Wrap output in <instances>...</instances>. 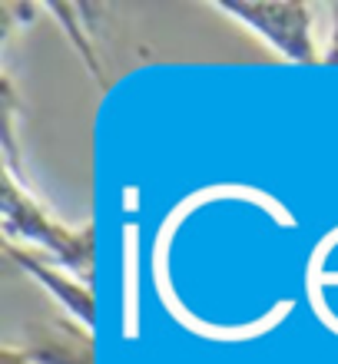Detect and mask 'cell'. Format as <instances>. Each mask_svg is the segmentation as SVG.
<instances>
[{
    "label": "cell",
    "instance_id": "6da1fadb",
    "mask_svg": "<svg viewBox=\"0 0 338 364\" xmlns=\"http://www.w3.org/2000/svg\"><path fill=\"white\" fill-rule=\"evenodd\" d=\"M0 229H4V242L10 245L40 252L43 259L70 269L83 282L93 278V269H97L93 222H83V225L60 222L33 196L27 179H20V173L7 166H4V189H0Z\"/></svg>",
    "mask_w": 338,
    "mask_h": 364
},
{
    "label": "cell",
    "instance_id": "3957f363",
    "mask_svg": "<svg viewBox=\"0 0 338 364\" xmlns=\"http://www.w3.org/2000/svg\"><path fill=\"white\" fill-rule=\"evenodd\" d=\"M4 252H7V259L14 262L23 275L33 278V282L57 301L60 311H63L73 325L83 328L87 335H93V325H97V298H93L90 282H83L80 275H73V272L57 265V262L43 259L40 252L20 249V245H10V242H4Z\"/></svg>",
    "mask_w": 338,
    "mask_h": 364
},
{
    "label": "cell",
    "instance_id": "5b68a950",
    "mask_svg": "<svg viewBox=\"0 0 338 364\" xmlns=\"http://www.w3.org/2000/svg\"><path fill=\"white\" fill-rule=\"evenodd\" d=\"M50 10H53V17L63 23V30H67L70 43L77 47V53L83 57V63H87V70L93 73V80H97L100 87H107V77H103V70H100V60H97V50L90 47V40L83 37V27H80V4H47Z\"/></svg>",
    "mask_w": 338,
    "mask_h": 364
},
{
    "label": "cell",
    "instance_id": "8992f818",
    "mask_svg": "<svg viewBox=\"0 0 338 364\" xmlns=\"http://www.w3.org/2000/svg\"><path fill=\"white\" fill-rule=\"evenodd\" d=\"M322 63L338 67V4H329V33H325V47H322Z\"/></svg>",
    "mask_w": 338,
    "mask_h": 364
},
{
    "label": "cell",
    "instance_id": "7a4b0ae2",
    "mask_svg": "<svg viewBox=\"0 0 338 364\" xmlns=\"http://www.w3.org/2000/svg\"><path fill=\"white\" fill-rule=\"evenodd\" d=\"M219 14L249 27L269 50L289 63H322L315 37L319 10L305 0H216Z\"/></svg>",
    "mask_w": 338,
    "mask_h": 364
},
{
    "label": "cell",
    "instance_id": "277c9868",
    "mask_svg": "<svg viewBox=\"0 0 338 364\" xmlns=\"http://www.w3.org/2000/svg\"><path fill=\"white\" fill-rule=\"evenodd\" d=\"M20 351L33 364H93V335L83 328H57L53 335Z\"/></svg>",
    "mask_w": 338,
    "mask_h": 364
},
{
    "label": "cell",
    "instance_id": "52a82bcc",
    "mask_svg": "<svg viewBox=\"0 0 338 364\" xmlns=\"http://www.w3.org/2000/svg\"><path fill=\"white\" fill-rule=\"evenodd\" d=\"M0 364H33V361H30V358L23 355L20 348L4 345V348H0Z\"/></svg>",
    "mask_w": 338,
    "mask_h": 364
}]
</instances>
